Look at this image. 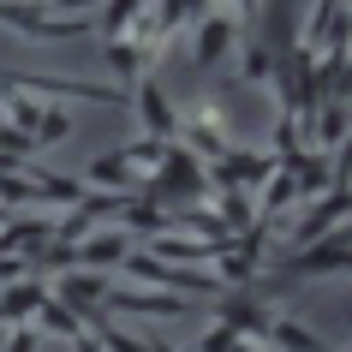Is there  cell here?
<instances>
[{"label": "cell", "instance_id": "6da1fadb", "mask_svg": "<svg viewBox=\"0 0 352 352\" xmlns=\"http://www.w3.org/2000/svg\"><path fill=\"white\" fill-rule=\"evenodd\" d=\"M149 197V204H162V209H191V204H209V179H204V162L191 155V149H167L162 167L149 173L144 186H138Z\"/></svg>", "mask_w": 352, "mask_h": 352}, {"label": "cell", "instance_id": "7a4b0ae2", "mask_svg": "<svg viewBox=\"0 0 352 352\" xmlns=\"http://www.w3.org/2000/svg\"><path fill=\"white\" fill-rule=\"evenodd\" d=\"M346 263H352V245H346V227H340V233L305 245V251L275 257V280L280 287H293V280H329V275H346Z\"/></svg>", "mask_w": 352, "mask_h": 352}, {"label": "cell", "instance_id": "3957f363", "mask_svg": "<svg viewBox=\"0 0 352 352\" xmlns=\"http://www.w3.org/2000/svg\"><path fill=\"white\" fill-rule=\"evenodd\" d=\"M257 12L251 6H209L204 19L191 24L197 36H191V66L197 72H209V66H221L227 54H233V42H239V24H251Z\"/></svg>", "mask_w": 352, "mask_h": 352}, {"label": "cell", "instance_id": "277c9868", "mask_svg": "<svg viewBox=\"0 0 352 352\" xmlns=\"http://www.w3.org/2000/svg\"><path fill=\"white\" fill-rule=\"evenodd\" d=\"M269 173H275V155H269V149H245V144H233L221 162L204 167L209 197H215V191H257Z\"/></svg>", "mask_w": 352, "mask_h": 352}, {"label": "cell", "instance_id": "5b68a950", "mask_svg": "<svg viewBox=\"0 0 352 352\" xmlns=\"http://www.w3.org/2000/svg\"><path fill=\"white\" fill-rule=\"evenodd\" d=\"M113 280L108 275H90V269H66V275H54V287H48V298H60L66 311L84 322V329H96L102 322V298H108Z\"/></svg>", "mask_w": 352, "mask_h": 352}, {"label": "cell", "instance_id": "8992f818", "mask_svg": "<svg viewBox=\"0 0 352 352\" xmlns=\"http://www.w3.org/2000/svg\"><path fill=\"white\" fill-rule=\"evenodd\" d=\"M131 108L144 120V138H155V144H173V138H179V108L167 102V90L155 78H138V84H131Z\"/></svg>", "mask_w": 352, "mask_h": 352}, {"label": "cell", "instance_id": "52a82bcc", "mask_svg": "<svg viewBox=\"0 0 352 352\" xmlns=\"http://www.w3.org/2000/svg\"><path fill=\"white\" fill-rule=\"evenodd\" d=\"M346 24H352L346 0H322L316 12L298 19V48L305 54H322V42H329V54H334V48H346Z\"/></svg>", "mask_w": 352, "mask_h": 352}, {"label": "cell", "instance_id": "ba28073f", "mask_svg": "<svg viewBox=\"0 0 352 352\" xmlns=\"http://www.w3.org/2000/svg\"><path fill=\"white\" fill-rule=\"evenodd\" d=\"M126 257H131V233L126 227H108V233L72 245V269H90V275H108V269H120Z\"/></svg>", "mask_w": 352, "mask_h": 352}, {"label": "cell", "instance_id": "9c48e42d", "mask_svg": "<svg viewBox=\"0 0 352 352\" xmlns=\"http://www.w3.org/2000/svg\"><path fill=\"white\" fill-rule=\"evenodd\" d=\"M263 346H275V352H329V340H322L316 329H305L298 316L275 311V316H269V329H263Z\"/></svg>", "mask_w": 352, "mask_h": 352}, {"label": "cell", "instance_id": "30bf717a", "mask_svg": "<svg viewBox=\"0 0 352 352\" xmlns=\"http://www.w3.org/2000/svg\"><path fill=\"white\" fill-rule=\"evenodd\" d=\"M42 298H48V287L36 275L19 280V287H0V329H30V316L42 311Z\"/></svg>", "mask_w": 352, "mask_h": 352}, {"label": "cell", "instance_id": "8fae6325", "mask_svg": "<svg viewBox=\"0 0 352 352\" xmlns=\"http://www.w3.org/2000/svg\"><path fill=\"white\" fill-rule=\"evenodd\" d=\"M138 191V179H131V167H126V155L120 149H108V155H96L90 162V173H84V191Z\"/></svg>", "mask_w": 352, "mask_h": 352}, {"label": "cell", "instance_id": "7c38bea8", "mask_svg": "<svg viewBox=\"0 0 352 352\" xmlns=\"http://www.w3.org/2000/svg\"><path fill=\"white\" fill-rule=\"evenodd\" d=\"M102 66L113 72V90H126V96H131V84H138V78H149L131 42H102Z\"/></svg>", "mask_w": 352, "mask_h": 352}, {"label": "cell", "instance_id": "4fadbf2b", "mask_svg": "<svg viewBox=\"0 0 352 352\" xmlns=\"http://www.w3.org/2000/svg\"><path fill=\"white\" fill-rule=\"evenodd\" d=\"M30 329H36V334H54V340H66V346H72L78 334H84V322H78L60 298H42V311L30 316Z\"/></svg>", "mask_w": 352, "mask_h": 352}, {"label": "cell", "instance_id": "5bb4252c", "mask_svg": "<svg viewBox=\"0 0 352 352\" xmlns=\"http://www.w3.org/2000/svg\"><path fill=\"white\" fill-rule=\"evenodd\" d=\"M72 108H54V102H48V108L36 113V126H30V144H36V155L42 149H54V144H66V138H72Z\"/></svg>", "mask_w": 352, "mask_h": 352}, {"label": "cell", "instance_id": "9a60e30c", "mask_svg": "<svg viewBox=\"0 0 352 352\" xmlns=\"http://www.w3.org/2000/svg\"><path fill=\"white\" fill-rule=\"evenodd\" d=\"M173 144H155V138H131V144H120V155H126V167H131V179H149L155 167H162V155Z\"/></svg>", "mask_w": 352, "mask_h": 352}, {"label": "cell", "instance_id": "2e32d148", "mask_svg": "<svg viewBox=\"0 0 352 352\" xmlns=\"http://www.w3.org/2000/svg\"><path fill=\"white\" fill-rule=\"evenodd\" d=\"M275 78V54L263 48V42H245L239 54V72H233V84H269Z\"/></svg>", "mask_w": 352, "mask_h": 352}, {"label": "cell", "instance_id": "e0dca14e", "mask_svg": "<svg viewBox=\"0 0 352 352\" xmlns=\"http://www.w3.org/2000/svg\"><path fill=\"white\" fill-rule=\"evenodd\" d=\"M131 19H138V0H120V6H108V12H96V30H102V42H126Z\"/></svg>", "mask_w": 352, "mask_h": 352}, {"label": "cell", "instance_id": "ac0fdd59", "mask_svg": "<svg viewBox=\"0 0 352 352\" xmlns=\"http://www.w3.org/2000/svg\"><path fill=\"white\" fill-rule=\"evenodd\" d=\"M233 340H239V334L227 329V322H209V334L197 340V352H233Z\"/></svg>", "mask_w": 352, "mask_h": 352}, {"label": "cell", "instance_id": "d6986e66", "mask_svg": "<svg viewBox=\"0 0 352 352\" xmlns=\"http://www.w3.org/2000/svg\"><path fill=\"white\" fill-rule=\"evenodd\" d=\"M36 340H42L36 329H12L6 334V352H36Z\"/></svg>", "mask_w": 352, "mask_h": 352}, {"label": "cell", "instance_id": "ffe728a7", "mask_svg": "<svg viewBox=\"0 0 352 352\" xmlns=\"http://www.w3.org/2000/svg\"><path fill=\"white\" fill-rule=\"evenodd\" d=\"M72 352H102V346H96V334L84 329V334H78V340H72Z\"/></svg>", "mask_w": 352, "mask_h": 352}, {"label": "cell", "instance_id": "44dd1931", "mask_svg": "<svg viewBox=\"0 0 352 352\" xmlns=\"http://www.w3.org/2000/svg\"><path fill=\"white\" fill-rule=\"evenodd\" d=\"M233 352H275V346H263V340H233Z\"/></svg>", "mask_w": 352, "mask_h": 352}, {"label": "cell", "instance_id": "7402d4cb", "mask_svg": "<svg viewBox=\"0 0 352 352\" xmlns=\"http://www.w3.org/2000/svg\"><path fill=\"white\" fill-rule=\"evenodd\" d=\"M6 334H12V329H0V352H6Z\"/></svg>", "mask_w": 352, "mask_h": 352}]
</instances>
